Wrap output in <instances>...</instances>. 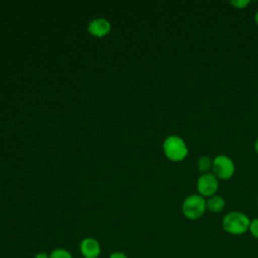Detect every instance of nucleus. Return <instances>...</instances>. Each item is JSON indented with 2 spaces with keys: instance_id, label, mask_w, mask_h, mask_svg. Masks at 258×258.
<instances>
[{
  "instance_id": "obj_3",
  "label": "nucleus",
  "mask_w": 258,
  "mask_h": 258,
  "mask_svg": "<svg viewBox=\"0 0 258 258\" xmlns=\"http://www.w3.org/2000/svg\"><path fill=\"white\" fill-rule=\"evenodd\" d=\"M206 210V199L200 194H192L187 196L181 205L183 216L189 220L200 219L205 214Z\"/></svg>"
},
{
  "instance_id": "obj_14",
  "label": "nucleus",
  "mask_w": 258,
  "mask_h": 258,
  "mask_svg": "<svg viewBox=\"0 0 258 258\" xmlns=\"http://www.w3.org/2000/svg\"><path fill=\"white\" fill-rule=\"evenodd\" d=\"M34 258H50L49 256V253H46V252H39L35 255Z\"/></svg>"
},
{
  "instance_id": "obj_10",
  "label": "nucleus",
  "mask_w": 258,
  "mask_h": 258,
  "mask_svg": "<svg viewBox=\"0 0 258 258\" xmlns=\"http://www.w3.org/2000/svg\"><path fill=\"white\" fill-rule=\"evenodd\" d=\"M50 258H73L72 253L63 248H55L49 253Z\"/></svg>"
},
{
  "instance_id": "obj_8",
  "label": "nucleus",
  "mask_w": 258,
  "mask_h": 258,
  "mask_svg": "<svg viewBox=\"0 0 258 258\" xmlns=\"http://www.w3.org/2000/svg\"><path fill=\"white\" fill-rule=\"evenodd\" d=\"M206 204H207V210L213 213L222 212L226 206V202L224 198L219 195H214L210 197L208 200H206Z\"/></svg>"
},
{
  "instance_id": "obj_11",
  "label": "nucleus",
  "mask_w": 258,
  "mask_h": 258,
  "mask_svg": "<svg viewBox=\"0 0 258 258\" xmlns=\"http://www.w3.org/2000/svg\"><path fill=\"white\" fill-rule=\"evenodd\" d=\"M249 232L254 238L258 239V218L251 220L250 226H249Z\"/></svg>"
},
{
  "instance_id": "obj_7",
  "label": "nucleus",
  "mask_w": 258,
  "mask_h": 258,
  "mask_svg": "<svg viewBox=\"0 0 258 258\" xmlns=\"http://www.w3.org/2000/svg\"><path fill=\"white\" fill-rule=\"evenodd\" d=\"M88 30L93 36L103 37L110 32L111 24L105 18H96L89 23Z\"/></svg>"
},
{
  "instance_id": "obj_13",
  "label": "nucleus",
  "mask_w": 258,
  "mask_h": 258,
  "mask_svg": "<svg viewBox=\"0 0 258 258\" xmlns=\"http://www.w3.org/2000/svg\"><path fill=\"white\" fill-rule=\"evenodd\" d=\"M109 258H128L127 255L122 251H114L109 255Z\"/></svg>"
},
{
  "instance_id": "obj_2",
  "label": "nucleus",
  "mask_w": 258,
  "mask_h": 258,
  "mask_svg": "<svg viewBox=\"0 0 258 258\" xmlns=\"http://www.w3.org/2000/svg\"><path fill=\"white\" fill-rule=\"evenodd\" d=\"M163 151L165 156L174 162L181 161L187 155L188 149L185 141L177 135H169L163 141Z\"/></svg>"
},
{
  "instance_id": "obj_1",
  "label": "nucleus",
  "mask_w": 258,
  "mask_h": 258,
  "mask_svg": "<svg viewBox=\"0 0 258 258\" xmlns=\"http://www.w3.org/2000/svg\"><path fill=\"white\" fill-rule=\"evenodd\" d=\"M251 220L242 212L232 211L226 214L222 220V226L225 232L231 235H242L249 231Z\"/></svg>"
},
{
  "instance_id": "obj_17",
  "label": "nucleus",
  "mask_w": 258,
  "mask_h": 258,
  "mask_svg": "<svg viewBox=\"0 0 258 258\" xmlns=\"http://www.w3.org/2000/svg\"><path fill=\"white\" fill-rule=\"evenodd\" d=\"M257 207H258V198H257Z\"/></svg>"
},
{
  "instance_id": "obj_16",
  "label": "nucleus",
  "mask_w": 258,
  "mask_h": 258,
  "mask_svg": "<svg viewBox=\"0 0 258 258\" xmlns=\"http://www.w3.org/2000/svg\"><path fill=\"white\" fill-rule=\"evenodd\" d=\"M254 19H255V22H256V24L258 25V10H257V11H256V13H255Z\"/></svg>"
},
{
  "instance_id": "obj_5",
  "label": "nucleus",
  "mask_w": 258,
  "mask_h": 258,
  "mask_svg": "<svg viewBox=\"0 0 258 258\" xmlns=\"http://www.w3.org/2000/svg\"><path fill=\"white\" fill-rule=\"evenodd\" d=\"M197 188L201 196L212 197L219 188V179L212 172L202 173L197 180Z\"/></svg>"
},
{
  "instance_id": "obj_4",
  "label": "nucleus",
  "mask_w": 258,
  "mask_h": 258,
  "mask_svg": "<svg viewBox=\"0 0 258 258\" xmlns=\"http://www.w3.org/2000/svg\"><path fill=\"white\" fill-rule=\"evenodd\" d=\"M214 174L221 179H229L235 172L234 161L225 154H219L213 159Z\"/></svg>"
},
{
  "instance_id": "obj_6",
  "label": "nucleus",
  "mask_w": 258,
  "mask_h": 258,
  "mask_svg": "<svg viewBox=\"0 0 258 258\" xmlns=\"http://www.w3.org/2000/svg\"><path fill=\"white\" fill-rule=\"evenodd\" d=\"M80 253L84 258H98L101 254V245L95 238H84L80 243Z\"/></svg>"
},
{
  "instance_id": "obj_9",
  "label": "nucleus",
  "mask_w": 258,
  "mask_h": 258,
  "mask_svg": "<svg viewBox=\"0 0 258 258\" xmlns=\"http://www.w3.org/2000/svg\"><path fill=\"white\" fill-rule=\"evenodd\" d=\"M213 165V159L208 155H203L198 160V168L202 173L210 172V169Z\"/></svg>"
},
{
  "instance_id": "obj_15",
  "label": "nucleus",
  "mask_w": 258,
  "mask_h": 258,
  "mask_svg": "<svg viewBox=\"0 0 258 258\" xmlns=\"http://www.w3.org/2000/svg\"><path fill=\"white\" fill-rule=\"evenodd\" d=\"M255 151H256L257 154H258V137H257V139H256V141H255Z\"/></svg>"
},
{
  "instance_id": "obj_12",
  "label": "nucleus",
  "mask_w": 258,
  "mask_h": 258,
  "mask_svg": "<svg viewBox=\"0 0 258 258\" xmlns=\"http://www.w3.org/2000/svg\"><path fill=\"white\" fill-rule=\"evenodd\" d=\"M230 3L236 8H245L250 3V0H231Z\"/></svg>"
}]
</instances>
